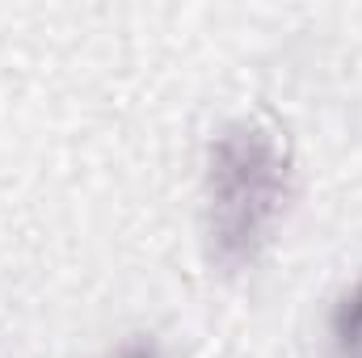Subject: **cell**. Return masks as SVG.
<instances>
[{
    "label": "cell",
    "mask_w": 362,
    "mask_h": 358,
    "mask_svg": "<svg viewBox=\"0 0 362 358\" xmlns=\"http://www.w3.org/2000/svg\"><path fill=\"white\" fill-rule=\"evenodd\" d=\"M202 245L219 274L253 270L274 245L295 198L282 135L257 118L223 122L202 152Z\"/></svg>",
    "instance_id": "obj_1"
},
{
    "label": "cell",
    "mask_w": 362,
    "mask_h": 358,
    "mask_svg": "<svg viewBox=\"0 0 362 358\" xmlns=\"http://www.w3.org/2000/svg\"><path fill=\"white\" fill-rule=\"evenodd\" d=\"M329 354L362 358V274L337 295L329 312Z\"/></svg>",
    "instance_id": "obj_2"
},
{
    "label": "cell",
    "mask_w": 362,
    "mask_h": 358,
    "mask_svg": "<svg viewBox=\"0 0 362 358\" xmlns=\"http://www.w3.org/2000/svg\"><path fill=\"white\" fill-rule=\"evenodd\" d=\"M101 358H169L165 354V346L156 342V337H127V342H118L114 350H105Z\"/></svg>",
    "instance_id": "obj_3"
}]
</instances>
